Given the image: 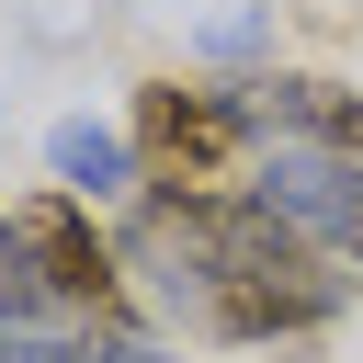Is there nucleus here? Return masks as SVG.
<instances>
[{"label":"nucleus","mask_w":363,"mask_h":363,"mask_svg":"<svg viewBox=\"0 0 363 363\" xmlns=\"http://www.w3.org/2000/svg\"><path fill=\"white\" fill-rule=\"evenodd\" d=\"M125 147H136V182L159 193H238V170L261 159V125L238 79H147L125 102Z\"/></svg>","instance_id":"f257e3e1"},{"label":"nucleus","mask_w":363,"mask_h":363,"mask_svg":"<svg viewBox=\"0 0 363 363\" xmlns=\"http://www.w3.org/2000/svg\"><path fill=\"white\" fill-rule=\"evenodd\" d=\"M11 216V238H23V261H34V284H45V306L68 318V329H136V284H125V250H113V227L79 204V193H11L0 204Z\"/></svg>","instance_id":"f03ea898"},{"label":"nucleus","mask_w":363,"mask_h":363,"mask_svg":"<svg viewBox=\"0 0 363 363\" xmlns=\"http://www.w3.org/2000/svg\"><path fill=\"white\" fill-rule=\"evenodd\" d=\"M250 193H261L284 227H306L318 250H340V238H352V216H363V170H352V159H329V147H284V136L250 159Z\"/></svg>","instance_id":"7ed1b4c3"},{"label":"nucleus","mask_w":363,"mask_h":363,"mask_svg":"<svg viewBox=\"0 0 363 363\" xmlns=\"http://www.w3.org/2000/svg\"><path fill=\"white\" fill-rule=\"evenodd\" d=\"M238 91H250L261 147L284 136V147H329V159L363 170V91H340V79H318V68H261V79H238Z\"/></svg>","instance_id":"20e7f679"},{"label":"nucleus","mask_w":363,"mask_h":363,"mask_svg":"<svg viewBox=\"0 0 363 363\" xmlns=\"http://www.w3.org/2000/svg\"><path fill=\"white\" fill-rule=\"evenodd\" d=\"M45 170H57V193H79V204H125V193H136L125 125H91V113H68V125L45 136Z\"/></svg>","instance_id":"39448f33"},{"label":"nucleus","mask_w":363,"mask_h":363,"mask_svg":"<svg viewBox=\"0 0 363 363\" xmlns=\"http://www.w3.org/2000/svg\"><path fill=\"white\" fill-rule=\"evenodd\" d=\"M0 329H68V318L45 306V284H34L23 238H11V216H0Z\"/></svg>","instance_id":"423d86ee"},{"label":"nucleus","mask_w":363,"mask_h":363,"mask_svg":"<svg viewBox=\"0 0 363 363\" xmlns=\"http://www.w3.org/2000/svg\"><path fill=\"white\" fill-rule=\"evenodd\" d=\"M340 261H352V272H363V216H352V238H340Z\"/></svg>","instance_id":"0eeeda50"}]
</instances>
